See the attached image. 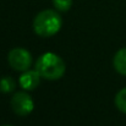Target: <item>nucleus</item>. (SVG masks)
<instances>
[{
    "label": "nucleus",
    "instance_id": "f257e3e1",
    "mask_svg": "<svg viewBox=\"0 0 126 126\" xmlns=\"http://www.w3.org/2000/svg\"><path fill=\"white\" fill-rule=\"evenodd\" d=\"M36 70L45 80H59L64 76L66 66L64 60L56 54L44 53L36 63Z\"/></svg>",
    "mask_w": 126,
    "mask_h": 126
},
{
    "label": "nucleus",
    "instance_id": "f03ea898",
    "mask_svg": "<svg viewBox=\"0 0 126 126\" xmlns=\"http://www.w3.org/2000/svg\"><path fill=\"white\" fill-rule=\"evenodd\" d=\"M61 26L63 18L54 10L41 11L33 21V30L41 37H51L56 34L60 31Z\"/></svg>",
    "mask_w": 126,
    "mask_h": 126
},
{
    "label": "nucleus",
    "instance_id": "7ed1b4c3",
    "mask_svg": "<svg viewBox=\"0 0 126 126\" xmlns=\"http://www.w3.org/2000/svg\"><path fill=\"white\" fill-rule=\"evenodd\" d=\"M9 64L16 71H27L32 65V55L23 48H15L9 53Z\"/></svg>",
    "mask_w": 126,
    "mask_h": 126
},
{
    "label": "nucleus",
    "instance_id": "20e7f679",
    "mask_svg": "<svg viewBox=\"0 0 126 126\" xmlns=\"http://www.w3.org/2000/svg\"><path fill=\"white\" fill-rule=\"evenodd\" d=\"M11 108L18 116H27L34 109L32 97L26 92H17L11 98Z\"/></svg>",
    "mask_w": 126,
    "mask_h": 126
},
{
    "label": "nucleus",
    "instance_id": "39448f33",
    "mask_svg": "<svg viewBox=\"0 0 126 126\" xmlns=\"http://www.w3.org/2000/svg\"><path fill=\"white\" fill-rule=\"evenodd\" d=\"M20 86L26 89V91H32L38 87L41 82V75L38 74L37 70H27L23 71V74L18 79Z\"/></svg>",
    "mask_w": 126,
    "mask_h": 126
},
{
    "label": "nucleus",
    "instance_id": "423d86ee",
    "mask_svg": "<svg viewBox=\"0 0 126 126\" xmlns=\"http://www.w3.org/2000/svg\"><path fill=\"white\" fill-rule=\"evenodd\" d=\"M113 63H114L115 70L120 75L126 76V48H123L116 51V54L114 55Z\"/></svg>",
    "mask_w": 126,
    "mask_h": 126
},
{
    "label": "nucleus",
    "instance_id": "0eeeda50",
    "mask_svg": "<svg viewBox=\"0 0 126 126\" xmlns=\"http://www.w3.org/2000/svg\"><path fill=\"white\" fill-rule=\"evenodd\" d=\"M115 105L121 113L126 114V87L118 92L115 97Z\"/></svg>",
    "mask_w": 126,
    "mask_h": 126
},
{
    "label": "nucleus",
    "instance_id": "6e6552de",
    "mask_svg": "<svg viewBox=\"0 0 126 126\" xmlns=\"http://www.w3.org/2000/svg\"><path fill=\"white\" fill-rule=\"evenodd\" d=\"M15 87V81L11 77H2L0 80V92L2 93H11Z\"/></svg>",
    "mask_w": 126,
    "mask_h": 126
},
{
    "label": "nucleus",
    "instance_id": "1a4fd4ad",
    "mask_svg": "<svg viewBox=\"0 0 126 126\" xmlns=\"http://www.w3.org/2000/svg\"><path fill=\"white\" fill-rule=\"evenodd\" d=\"M53 4L59 11H67L72 6V0H53Z\"/></svg>",
    "mask_w": 126,
    "mask_h": 126
},
{
    "label": "nucleus",
    "instance_id": "9d476101",
    "mask_svg": "<svg viewBox=\"0 0 126 126\" xmlns=\"http://www.w3.org/2000/svg\"><path fill=\"white\" fill-rule=\"evenodd\" d=\"M4 126H10V125H4Z\"/></svg>",
    "mask_w": 126,
    "mask_h": 126
}]
</instances>
